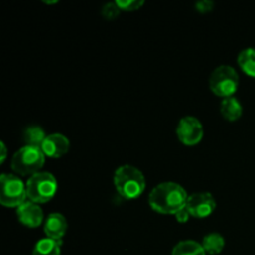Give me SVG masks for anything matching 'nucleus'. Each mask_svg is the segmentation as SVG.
Segmentation results:
<instances>
[{
	"mask_svg": "<svg viewBox=\"0 0 255 255\" xmlns=\"http://www.w3.org/2000/svg\"><path fill=\"white\" fill-rule=\"evenodd\" d=\"M57 191V182L49 172H39L26 182L27 198L34 203H46L54 198Z\"/></svg>",
	"mask_w": 255,
	"mask_h": 255,
	"instance_id": "4",
	"label": "nucleus"
},
{
	"mask_svg": "<svg viewBox=\"0 0 255 255\" xmlns=\"http://www.w3.org/2000/svg\"><path fill=\"white\" fill-rule=\"evenodd\" d=\"M224 246H226V242H224L223 236L218 233L207 234L203 238V242H202V247L206 251V253L211 255L221 253L224 249Z\"/></svg>",
	"mask_w": 255,
	"mask_h": 255,
	"instance_id": "14",
	"label": "nucleus"
},
{
	"mask_svg": "<svg viewBox=\"0 0 255 255\" xmlns=\"http://www.w3.org/2000/svg\"><path fill=\"white\" fill-rule=\"evenodd\" d=\"M188 194L186 189L174 182H163L154 187L148 197V203L153 211L162 214H176L186 208Z\"/></svg>",
	"mask_w": 255,
	"mask_h": 255,
	"instance_id": "1",
	"label": "nucleus"
},
{
	"mask_svg": "<svg viewBox=\"0 0 255 255\" xmlns=\"http://www.w3.org/2000/svg\"><path fill=\"white\" fill-rule=\"evenodd\" d=\"M217 203L214 197L208 192H198L188 197L186 208L189 214L196 218H206L211 216L216 209Z\"/></svg>",
	"mask_w": 255,
	"mask_h": 255,
	"instance_id": "8",
	"label": "nucleus"
},
{
	"mask_svg": "<svg viewBox=\"0 0 255 255\" xmlns=\"http://www.w3.org/2000/svg\"><path fill=\"white\" fill-rule=\"evenodd\" d=\"M117 5L125 11H136L143 6V0H117Z\"/></svg>",
	"mask_w": 255,
	"mask_h": 255,
	"instance_id": "19",
	"label": "nucleus"
},
{
	"mask_svg": "<svg viewBox=\"0 0 255 255\" xmlns=\"http://www.w3.org/2000/svg\"><path fill=\"white\" fill-rule=\"evenodd\" d=\"M174 216H176L177 222H179V223H186V222L189 219V216H191V214H189L188 209L183 208V209H181V211L177 212Z\"/></svg>",
	"mask_w": 255,
	"mask_h": 255,
	"instance_id": "21",
	"label": "nucleus"
},
{
	"mask_svg": "<svg viewBox=\"0 0 255 255\" xmlns=\"http://www.w3.org/2000/svg\"><path fill=\"white\" fill-rule=\"evenodd\" d=\"M213 6H214V4H213V1H211V0H201V1H198L196 4L197 10H198L199 12L212 11Z\"/></svg>",
	"mask_w": 255,
	"mask_h": 255,
	"instance_id": "20",
	"label": "nucleus"
},
{
	"mask_svg": "<svg viewBox=\"0 0 255 255\" xmlns=\"http://www.w3.org/2000/svg\"><path fill=\"white\" fill-rule=\"evenodd\" d=\"M115 187L120 196L126 199H134L146 189V179L138 168L129 164L119 167L114 176Z\"/></svg>",
	"mask_w": 255,
	"mask_h": 255,
	"instance_id": "2",
	"label": "nucleus"
},
{
	"mask_svg": "<svg viewBox=\"0 0 255 255\" xmlns=\"http://www.w3.org/2000/svg\"><path fill=\"white\" fill-rule=\"evenodd\" d=\"M202 244L194 241H182L174 246L172 255H206Z\"/></svg>",
	"mask_w": 255,
	"mask_h": 255,
	"instance_id": "16",
	"label": "nucleus"
},
{
	"mask_svg": "<svg viewBox=\"0 0 255 255\" xmlns=\"http://www.w3.org/2000/svg\"><path fill=\"white\" fill-rule=\"evenodd\" d=\"M41 149L46 157L60 158L66 154L70 149V141L61 133H52L46 136L42 142Z\"/></svg>",
	"mask_w": 255,
	"mask_h": 255,
	"instance_id": "9",
	"label": "nucleus"
},
{
	"mask_svg": "<svg viewBox=\"0 0 255 255\" xmlns=\"http://www.w3.org/2000/svg\"><path fill=\"white\" fill-rule=\"evenodd\" d=\"M0 151H1V156H0V163H4L5 159H6V154H7V149L6 146H5L4 142H0Z\"/></svg>",
	"mask_w": 255,
	"mask_h": 255,
	"instance_id": "22",
	"label": "nucleus"
},
{
	"mask_svg": "<svg viewBox=\"0 0 255 255\" xmlns=\"http://www.w3.org/2000/svg\"><path fill=\"white\" fill-rule=\"evenodd\" d=\"M22 138H24L25 146L31 147H39L41 148L42 142L46 138L44 129L39 126H30L25 128L24 133H22Z\"/></svg>",
	"mask_w": 255,
	"mask_h": 255,
	"instance_id": "17",
	"label": "nucleus"
},
{
	"mask_svg": "<svg viewBox=\"0 0 255 255\" xmlns=\"http://www.w3.org/2000/svg\"><path fill=\"white\" fill-rule=\"evenodd\" d=\"M32 255H61V241L51 238L40 239L34 247Z\"/></svg>",
	"mask_w": 255,
	"mask_h": 255,
	"instance_id": "13",
	"label": "nucleus"
},
{
	"mask_svg": "<svg viewBox=\"0 0 255 255\" xmlns=\"http://www.w3.org/2000/svg\"><path fill=\"white\" fill-rule=\"evenodd\" d=\"M238 65L247 75L255 77V49L248 47L239 52Z\"/></svg>",
	"mask_w": 255,
	"mask_h": 255,
	"instance_id": "15",
	"label": "nucleus"
},
{
	"mask_svg": "<svg viewBox=\"0 0 255 255\" xmlns=\"http://www.w3.org/2000/svg\"><path fill=\"white\" fill-rule=\"evenodd\" d=\"M239 86V76L232 66L222 65L218 66L209 76V87L217 96L227 97L233 96Z\"/></svg>",
	"mask_w": 255,
	"mask_h": 255,
	"instance_id": "6",
	"label": "nucleus"
},
{
	"mask_svg": "<svg viewBox=\"0 0 255 255\" xmlns=\"http://www.w3.org/2000/svg\"><path fill=\"white\" fill-rule=\"evenodd\" d=\"M221 112L223 117L228 121H237L241 119L242 114H243V107L239 102L238 99L236 97H227L222 101L221 104Z\"/></svg>",
	"mask_w": 255,
	"mask_h": 255,
	"instance_id": "12",
	"label": "nucleus"
},
{
	"mask_svg": "<svg viewBox=\"0 0 255 255\" xmlns=\"http://www.w3.org/2000/svg\"><path fill=\"white\" fill-rule=\"evenodd\" d=\"M16 214L19 221L29 228H36L42 223V219H44L42 209L40 208L39 204L31 201L24 202L21 206L17 207Z\"/></svg>",
	"mask_w": 255,
	"mask_h": 255,
	"instance_id": "10",
	"label": "nucleus"
},
{
	"mask_svg": "<svg viewBox=\"0 0 255 255\" xmlns=\"http://www.w3.org/2000/svg\"><path fill=\"white\" fill-rule=\"evenodd\" d=\"M45 154L39 147L24 146L15 152L11 159V168L21 176H34L41 172L45 163Z\"/></svg>",
	"mask_w": 255,
	"mask_h": 255,
	"instance_id": "3",
	"label": "nucleus"
},
{
	"mask_svg": "<svg viewBox=\"0 0 255 255\" xmlns=\"http://www.w3.org/2000/svg\"><path fill=\"white\" fill-rule=\"evenodd\" d=\"M45 234L47 238L55 239V241H61L67 231V221L62 214L51 213L46 218L44 226Z\"/></svg>",
	"mask_w": 255,
	"mask_h": 255,
	"instance_id": "11",
	"label": "nucleus"
},
{
	"mask_svg": "<svg viewBox=\"0 0 255 255\" xmlns=\"http://www.w3.org/2000/svg\"><path fill=\"white\" fill-rule=\"evenodd\" d=\"M177 137L182 143L193 146L203 138V125L197 117L186 116L179 120L177 126Z\"/></svg>",
	"mask_w": 255,
	"mask_h": 255,
	"instance_id": "7",
	"label": "nucleus"
},
{
	"mask_svg": "<svg viewBox=\"0 0 255 255\" xmlns=\"http://www.w3.org/2000/svg\"><path fill=\"white\" fill-rule=\"evenodd\" d=\"M120 11H121V9L119 7V5H117L116 1L107 2V4H105L101 9L102 16L107 20L116 19V17L120 15Z\"/></svg>",
	"mask_w": 255,
	"mask_h": 255,
	"instance_id": "18",
	"label": "nucleus"
},
{
	"mask_svg": "<svg viewBox=\"0 0 255 255\" xmlns=\"http://www.w3.org/2000/svg\"><path fill=\"white\" fill-rule=\"evenodd\" d=\"M27 198L26 184L15 174L2 173L0 177V203L5 207H20Z\"/></svg>",
	"mask_w": 255,
	"mask_h": 255,
	"instance_id": "5",
	"label": "nucleus"
}]
</instances>
